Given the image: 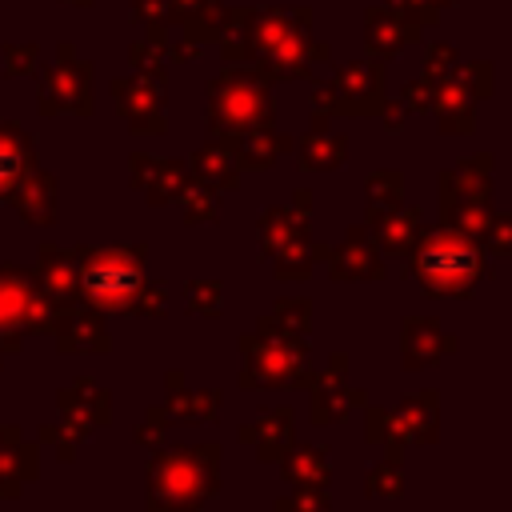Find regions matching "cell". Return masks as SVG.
<instances>
[{"instance_id": "obj_2", "label": "cell", "mask_w": 512, "mask_h": 512, "mask_svg": "<svg viewBox=\"0 0 512 512\" xmlns=\"http://www.w3.org/2000/svg\"><path fill=\"white\" fill-rule=\"evenodd\" d=\"M140 260L128 252H100L84 264V292L100 308H124L140 288Z\"/></svg>"}, {"instance_id": "obj_1", "label": "cell", "mask_w": 512, "mask_h": 512, "mask_svg": "<svg viewBox=\"0 0 512 512\" xmlns=\"http://www.w3.org/2000/svg\"><path fill=\"white\" fill-rule=\"evenodd\" d=\"M416 272H420V280H424L428 292H440V296L448 292V296H456V292H468V288L480 280L484 260H480V252H476L464 236L440 232V236H432V240L420 248Z\"/></svg>"}, {"instance_id": "obj_3", "label": "cell", "mask_w": 512, "mask_h": 512, "mask_svg": "<svg viewBox=\"0 0 512 512\" xmlns=\"http://www.w3.org/2000/svg\"><path fill=\"white\" fill-rule=\"evenodd\" d=\"M24 172V136H16L12 128L0 132V192H8Z\"/></svg>"}]
</instances>
